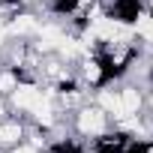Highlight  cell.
Masks as SVG:
<instances>
[{"label":"cell","mask_w":153,"mask_h":153,"mask_svg":"<svg viewBox=\"0 0 153 153\" xmlns=\"http://www.w3.org/2000/svg\"><path fill=\"white\" fill-rule=\"evenodd\" d=\"M42 102V96H39V90L36 87H15V105H21V108H36Z\"/></svg>","instance_id":"cell-1"},{"label":"cell","mask_w":153,"mask_h":153,"mask_svg":"<svg viewBox=\"0 0 153 153\" xmlns=\"http://www.w3.org/2000/svg\"><path fill=\"white\" fill-rule=\"evenodd\" d=\"M78 126H81V132H102V126H105V120H102V111H81V120H78Z\"/></svg>","instance_id":"cell-2"},{"label":"cell","mask_w":153,"mask_h":153,"mask_svg":"<svg viewBox=\"0 0 153 153\" xmlns=\"http://www.w3.org/2000/svg\"><path fill=\"white\" fill-rule=\"evenodd\" d=\"M138 105H141V96H138V90L126 87V90H123V96H120V108H123V114H132V111H138Z\"/></svg>","instance_id":"cell-3"},{"label":"cell","mask_w":153,"mask_h":153,"mask_svg":"<svg viewBox=\"0 0 153 153\" xmlns=\"http://www.w3.org/2000/svg\"><path fill=\"white\" fill-rule=\"evenodd\" d=\"M93 33H99V36H117L120 33V24L117 21H108V18H96L93 21Z\"/></svg>","instance_id":"cell-4"},{"label":"cell","mask_w":153,"mask_h":153,"mask_svg":"<svg viewBox=\"0 0 153 153\" xmlns=\"http://www.w3.org/2000/svg\"><path fill=\"white\" fill-rule=\"evenodd\" d=\"M99 102H102L108 111H114L117 117H126V114H123V108H120V99H117V96H111V93H102V96H99Z\"/></svg>","instance_id":"cell-5"},{"label":"cell","mask_w":153,"mask_h":153,"mask_svg":"<svg viewBox=\"0 0 153 153\" xmlns=\"http://www.w3.org/2000/svg\"><path fill=\"white\" fill-rule=\"evenodd\" d=\"M33 114H36V117H39V123H45V126H48V123L54 120V117H51V108H48L45 102H39V105L33 108Z\"/></svg>","instance_id":"cell-6"},{"label":"cell","mask_w":153,"mask_h":153,"mask_svg":"<svg viewBox=\"0 0 153 153\" xmlns=\"http://www.w3.org/2000/svg\"><path fill=\"white\" fill-rule=\"evenodd\" d=\"M18 135H21V129H18L15 123H12V126H3V129H0V141H15Z\"/></svg>","instance_id":"cell-7"},{"label":"cell","mask_w":153,"mask_h":153,"mask_svg":"<svg viewBox=\"0 0 153 153\" xmlns=\"http://www.w3.org/2000/svg\"><path fill=\"white\" fill-rule=\"evenodd\" d=\"M33 27H36V21H33V18H27V15L15 21V30H18V33H27V30H33Z\"/></svg>","instance_id":"cell-8"},{"label":"cell","mask_w":153,"mask_h":153,"mask_svg":"<svg viewBox=\"0 0 153 153\" xmlns=\"http://www.w3.org/2000/svg\"><path fill=\"white\" fill-rule=\"evenodd\" d=\"M138 30H141L144 36H153V18H141V21H138Z\"/></svg>","instance_id":"cell-9"},{"label":"cell","mask_w":153,"mask_h":153,"mask_svg":"<svg viewBox=\"0 0 153 153\" xmlns=\"http://www.w3.org/2000/svg\"><path fill=\"white\" fill-rule=\"evenodd\" d=\"M0 87H3V90H15L18 84H15V78H12V75L6 72V75H3V78H0Z\"/></svg>","instance_id":"cell-10"},{"label":"cell","mask_w":153,"mask_h":153,"mask_svg":"<svg viewBox=\"0 0 153 153\" xmlns=\"http://www.w3.org/2000/svg\"><path fill=\"white\" fill-rule=\"evenodd\" d=\"M87 78H90V81H96V78H99V66H96V63H90V66H87Z\"/></svg>","instance_id":"cell-11"},{"label":"cell","mask_w":153,"mask_h":153,"mask_svg":"<svg viewBox=\"0 0 153 153\" xmlns=\"http://www.w3.org/2000/svg\"><path fill=\"white\" fill-rule=\"evenodd\" d=\"M15 153H33V147H18Z\"/></svg>","instance_id":"cell-12"},{"label":"cell","mask_w":153,"mask_h":153,"mask_svg":"<svg viewBox=\"0 0 153 153\" xmlns=\"http://www.w3.org/2000/svg\"><path fill=\"white\" fill-rule=\"evenodd\" d=\"M0 39H3V27H0Z\"/></svg>","instance_id":"cell-13"}]
</instances>
